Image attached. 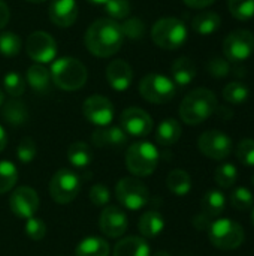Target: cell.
Wrapping results in <instances>:
<instances>
[{
    "label": "cell",
    "mask_w": 254,
    "mask_h": 256,
    "mask_svg": "<svg viewBox=\"0 0 254 256\" xmlns=\"http://www.w3.org/2000/svg\"><path fill=\"white\" fill-rule=\"evenodd\" d=\"M228 8L238 21H249L254 16V0H228Z\"/></svg>",
    "instance_id": "obj_33"
},
{
    "label": "cell",
    "mask_w": 254,
    "mask_h": 256,
    "mask_svg": "<svg viewBox=\"0 0 254 256\" xmlns=\"http://www.w3.org/2000/svg\"><path fill=\"white\" fill-rule=\"evenodd\" d=\"M127 138L129 136L126 135V132L117 126L99 128L91 135V141L97 148H120L126 146Z\"/></svg>",
    "instance_id": "obj_19"
},
{
    "label": "cell",
    "mask_w": 254,
    "mask_h": 256,
    "mask_svg": "<svg viewBox=\"0 0 254 256\" xmlns=\"http://www.w3.org/2000/svg\"><path fill=\"white\" fill-rule=\"evenodd\" d=\"M193 225H195V228H198V230L204 231V230H208V228H210L211 220H210L208 218H205V216L201 213L199 216H196V218L193 219Z\"/></svg>",
    "instance_id": "obj_47"
},
{
    "label": "cell",
    "mask_w": 254,
    "mask_h": 256,
    "mask_svg": "<svg viewBox=\"0 0 254 256\" xmlns=\"http://www.w3.org/2000/svg\"><path fill=\"white\" fill-rule=\"evenodd\" d=\"M90 3H93V4H105L108 0H88Z\"/></svg>",
    "instance_id": "obj_49"
},
{
    "label": "cell",
    "mask_w": 254,
    "mask_h": 256,
    "mask_svg": "<svg viewBox=\"0 0 254 256\" xmlns=\"http://www.w3.org/2000/svg\"><path fill=\"white\" fill-rule=\"evenodd\" d=\"M151 39L162 50H178L187 40V28L177 18H162L153 26Z\"/></svg>",
    "instance_id": "obj_5"
},
{
    "label": "cell",
    "mask_w": 254,
    "mask_h": 256,
    "mask_svg": "<svg viewBox=\"0 0 254 256\" xmlns=\"http://www.w3.org/2000/svg\"><path fill=\"white\" fill-rule=\"evenodd\" d=\"M67 159H69L72 166L82 170V168H87L91 164L93 152L85 142L78 141V142L70 144V147L67 148Z\"/></svg>",
    "instance_id": "obj_29"
},
{
    "label": "cell",
    "mask_w": 254,
    "mask_h": 256,
    "mask_svg": "<svg viewBox=\"0 0 254 256\" xmlns=\"http://www.w3.org/2000/svg\"><path fill=\"white\" fill-rule=\"evenodd\" d=\"M208 231V238L211 244L220 250H235L244 242V230L240 224L231 219H219L211 222Z\"/></svg>",
    "instance_id": "obj_6"
},
{
    "label": "cell",
    "mask_w": 254,
    "mask_h": 256,
    "mask_svg": "<svg viewBox=\"0 0 254 256\" xmlns=\"http://www.w3.org/2000/svg\"><path fill=\"white\" fill-rule=\"evenodd\" d=\"M254 51V34L249 30H234L223 40V54L228 62L241 63Z\"/></svg>",
    "instance_id": "obj_10"
},
{
    "label": "cell",
    "mask_w": 254,
    "mask_h": 256,
    "mask_svg": "<svg viewBox=\"0 0 254 256\" xmlns=\"http://www.w3.org/2000/svg\"><path fill=\"white\" fill-rule=\"evenodd\" d=\"M114 256H151V250L144 238L127 237L115 244Z\"/></svg>",
    "instance_id": "obj_21"
},
{
    "label": "cell",
    "mask_w": 254,
    "mask_h": 256,
    "mask_svg": "<svg viewBox=\"0 0 254 256\" xmlns=\"http://www.w3.org/2000/svg\"><path fill=\"white\" fill-rule=\"evenodd\" d=\"M237 158L244 166H254V140H243L237 147Z\"/></svg>",
    "instance_id": "obj_42"
},
{
    "label": "cell",
    "mask_w": 254,
    "mask_h": 256,
    "mask_svg": "<svg viewBox=\"0 0 254 256\" xmlns=\"http://www.w3.org/2000/svg\"><path fill=\"white\" fill-rule=\"evenodd\" d=\"M214 180H216V183L220 188L229 189V188H232L237 183V180H238V171H237V168L232 164H223V165H220L216 170Z\"/></svg>",
    "instance_id": "obj_35"
},
{
    "label": "cell",
    "mask_w": 254,
    "mask_h": 256,
    "mask_svg": "<svg viewBox=\"0 0 254 256\" xmlns=\"http://www.w3.org/2000/svg\"><path fill=\"white\" fill-rule=\"evenodd\" d=\"M24 231H25V236L30 237L33 242H40L46 236V225H45V222L42 219L30 218V219L25 220Z\"/></svg>",
    "instance_id": "obj_41"
},
{
    "label": "cell",
    "mask_w": 254,
    "mask_h": 256,
    "mask_svg": "<svg viewBox=\"0 0 254 256\" xmlns=\"http://www.w3.org/2000/svg\"><path fill=\"white\" fill-rule=\"evenodd\" d=\"M1 116L6 123H9L10 126H15V128L25 124L28 120V111H27L25 104H22L21 100H16V99L7 100L3 104Z\"/></svg>",
    "instance_id": "obj_23"
},
{
    "label": "cell",
    "mask_w": 254,
    "mask_h": 256,
    "mask_svg": "<svg viewBox=\"0 0 254 256\" xmlns=\"http://www.w3.org/2000/svg\"><path fill=\"white\" fill-rule=\"evenodd\" d=\"M25 51L28 57L37 64H46L54 62L57 56V44L46 32H33L25 42Z\"/></svg>",
    "instance_id": "obj_12"
},
{
    "label": "cell",
    "mask_w": 254,
    "mask_h": 256,
    "mask_svg": "<svg viewBox=\"0 0 254 256\" xmlns=\"http://www.w3.org/2000/svg\"><path fill=\"white\" fill-rule=\"evenodd\" d=\"M181 124L175 120V118H166L163 120L156 130V141L157 144L163 146V147H169L174 146L175 142H178V140L181 138Z\"/></svg>",
    "instance_id": "obj_24"
},
{
    "label": "cell",
    "mask_w": 254,
    "mask_h": 256,
    "mask_svg": "<svg viewBox=\"0 0 254 256\" xmlns=\"http://www.w3.org/2000/svg\"><path fill=\"white\" fill-rule=\"evenodd\" d=\"M9 20H10V10L7 4L3 0H0V30L7 26Z\"/></svg>",
    "instance_id": "obj_45"
},
{
    "label": "cell",
    "mask_w": 254,
    "mask_h": 256,
    "mask_svg": "<svg viewBox=\"0 0 254 256\" xmlns=\"http://www.w3.org/2000/svg\"><path fill=\"white\" fill-rule=\"evenodd\" d=\"M252 220H253V225H254V208H253V213H252Z\"/></svg>",
    "instance_id": "obj_53"
},
{
    "label": "cell",
    "mask_w": 254,
    "mask_h": 256,
    "mask_svg": "<svg viewBox=\"0 0 254 256\" xmlns=\"http://www.w3.org/2000/svg\"><path fill=\"white\" fill-rule=\"evenodd\" d=\"M18 182V170L9 160L0 162V195L7 194L13 189Z\"/></svg>",
    "instance_id": "obj_31"
},
{
    "label": "cell",
    "mask_w": 254,
    "mask_h": 256,
    "mask_svg": "<svg viewBox=\"0 0 254 256\" xmlns=\"http://www.w3.org/2000/svg\"><path fill=\"white\" fill-rule=\"evenodd\" d=\"M88 198L93 202V206H96V207H105L109 202V200H111V192H109V189L105 184L97 183V184H94L90 189Z\"/></svg>",
    "instance_id": "obj_43"
},
{
    "label": "cell",
    "mask_w": 254,
    "mask_h": 256,
    "mask_svg": "<svg viewBox=\"0 0 254 256\" xmlns=\"http://www.w3.org/2000/svg\"><path fill=\"white\" fill-rule=\"evenodd\" d=\"M159 150L148 141L132 144L126 153V166L136 177L151 176L159 165Z\"/></svg>",
    "instance_id": "obj_4"
},
{
    "label": "cell",
    "mask_w": 254,
    "mask_h": 256,
    "mask_svg": "<svg viewBox=\"0 0 254 256\" xmlns=\"http://www.w3.org/2000/svg\"><path fill=\"white\" fill-rule=\"evenodd\" d=\"M37 154V147H36V142L31 140V138H22L21 142L18 144L16 147V156H18V160L21 164H31L34 160Z\"/></svg>",
    "instance_id": "obj_40"
},
{
    "label": "cell",
    "mask_w": 254,
    "mask_h": 256,
    "mask_svg": "<svg viewBox=\"0 0 254 256\" xmlns=\"http://www.w3.org/2000/svg\"><path fill=\"white\" fill-rule=\"evenodd\" d=\"M141 96L156 105H163L171 102L177 94V86L174 81L162 74H150L144 76L139 82Z\"/></svg>",
    "instance_id": "obj_7"
},
{
    "label": "cell",
    "mask_w": 254,
    "mask_h": 256,
    "mask_svg": "<svg viewBox=\"0 0 254 256\" xmlns=\"http://www.w3.org/2000/svg\"><path fill=\"white\" fill-rule=\"evenodd\" d=\"M84 117L97 128L109 126L114 118V105L112 102L100 94L90 96L82 105Z\"/></svg>",
    "instance_id": "obj_14"
},
{
    "label": "cell",
    "mask_w": 254,
    "mask_h": 256,
    "mask_svg": "<svg viewBox=\"0 0 254 256\" xmlns=\"http://www.w3.org/2000/svg\"><path fill=\"white\" fill-rule=\"evenodd\" d=\"M81 178L70 170L57 171L49 183V195L57 204H69L79 195Z\"/></svg>",
    "instance_id": "obj_9"
},
{
    "label": "cell",
    "mask_w": 254,
    "mask_h": 256,
    "mask_svg": "<svg viewBox=\"0 0 254 256\" xmlns=\"http://www.w3.org/2000/svg\"><path fill=\"white\" fill-rule=\"evenodd\" d=\"M3 87L6 93L12 98H19L25 92V81L18 72H9L3 78Z\"/></svg>",
    "instance_id": "obj_36"
},
{
    "label": "cell",
    "mask_w": 254,
    "mask_h": 256,
    "mask_svg": "<svg viewBox=\"0 0 254 256\" xmlns=\"http://www.w3.org/2000/svg\"><path fill=\"white\" fill-rule=\"evenodd\" d=\"M199 152L213 159V160H223L231 156L232 153V140L220 132V130H207L198 140Z\"/></svg>",
    "instance_id": "obj_11"
},
{
    "label": "cell",
    "mask_w": 254,
    "mask_h": 256,
    "mask_svg": "<svg viewBox=\"0 0 254 256\" xmlns=\"http://www.w3.org/2000/svg\"><path fill=\"white\" fill-rule=\"evenodd\" d=\"M254 198L253 194L246 189V188H238L232 192L231 195V204L234 208H237L238 212H246L250 210L253 207Z\"/></svg>",
    "instance_id": "obj_38"
},
{
    "label": "cell",
    "mask_w": 254,
    "mask_h": 256,
    "mask_svg": "<svg viewBox=\"0 0 254 256\" xmlns=\"http://www.w3.org/2000/svg\"><path fill=\"white\" fill-rule=\"evenodd\" d=\"M85 46L96 57H111L117 54L123 45L124 36L121 26L111 18L94 21L85 33Z\"/></svg>",
    "instance_id": "obj_1"
},
{
    "label": "cell",
    "mask_w": 254,
    "mask_h": 256,
    "mask_svg": "<svg viewBox=\"0 0 254 256\" xmlns=\"http://www.w3.org/2000/svg\"><path fill=\"white\" fill-rule=\"evenodd\" d=\"M153 256H171L168 252H157V254H154Z\"/></svg>",
    "instance_id": "obj_51"
},
{
    "label": "cell",
    "mask_w": 254,
    "mask_h": 256,
    "mask_svg": "<svg viewBox=\"0 0 254 256\" xmlns=\"http://www.w3.org/2000/svg\"><path fill=\"white\" fill-rule=\"evenodd\" d=\"M115 196H117V201L126 210L139 212L141 208H144L147 206L150 192H148L147 186L142 182H139L138 178L126 177L117 183Z\"/></svg>",
    "instance_id": "obj_8"
},
{
    "label": "cell",
    "mask_w": 254,
    "mask_h": 256,
    "mask_svg": "<svg viewBox=\"0 0 254 256\" xmlns=\"http://www.w3.org/2000/svg\"><path fill=\"white\" fill-rule=\"evenodd\" d=\"M99 226H100V231L106 237L118 238L127 231L129 220H127L126 213L121 208H118L115 206H109L102 212Z\"/></svg>",
    "instance_id": "obj_16"
},
{
    "label": "cell",
    "mask_w": 254,
    "mask_h": 256,
    "mask_svg": "<svg viewBox=\"0 0 254 256\" xmlns=\"http://www.w3.org/2000/svg\"><path fill=\"white\" fill-rule=\"evenodd\" d=\"M52 82L64 92H76L87 82V68L76 58L61 57L51 66Z\"/></svg>",
    "instance_id": "obj_3"
},
{
    "label": "cell",
    "mask_w": 254,
    "mask_h": 256,
    "mask_svg": "<svg viewBox=\"0 0 254 256\" xmlns=\"http://www.w3.org/2000/svg\"><path fill=\"white\" fill-rule=\"evenodd\" d=\"M220 26H222V20L213 10H205V12L198 14L192 21L193 30L201 36H210L216 33L220 28Z\"/></svg>",
    "instance_id": "obj_26"
},
{
    "label": "cell",
    "mask_w": 254,
    "mask_h": 256,
    "mask_svg": "<svg viewBox=\"0 0 254 256\" xmlns=\"http://www.w3.org/2000/svg\"><path fill=\"white\" fill-rule=\"evenodd\" d=\"M106 80L115 92H126L133 81V70L124 60H114L106 68Z\"/></svg>",
    "instance_id": "obj_18"
},
{
    "label": "cell",
    "mask_w": 254,
    "mask_h": 256,
    "mask_svg": "<svg viewBox=\"0 0 254 256\" xmlns=\"http://www.w3.org/2000/svg\"><path fill=\"white\" fill-rule=\"evenodd\" d=\"M120 124L127 136L135 138H144L153 130V118L150 117V114L136 106H130L123 111Z\"/></svg>",
    "instance_id": "obj_13"
},
{
    "label": "cell",
    "mask_w": 254,
    "mask_h": 256,
    "mask_svg": "<svg viewBox=\"0 0 254 256\" xmlns=\"http://www.w3.org/2000/svg\"><path fill=\"white\" fill-rule=\"evenodd\" d=\"M27 82L28 86L40 94H45L51 88V74L43 64H33L27 70Z\"/></svg>",
    "instance_id": "obj_25"
},
{
    "label": "cell",
    "mask_w": 254,
    "mask_h": 256,
    "mask_svg": "<svg viewBox=\"0 0 254 256\" xmlns=\"http://www.w3.org/2000/svg\"><path fill=\"white\" fill-rule=\"evenodd\" d=\"M7 146V135H6V130L0 126V153L6 148Z\"/></svg>",
    "instance_id": "obj_48"
},
{
    "label": "cell",
    "mask_w": 254,
    "mask_h": 256,
    "mask_svg": "<svg viewBox=\"0 0 254 256\" xmlns=\"http://www.w3.org/2000/svg\"><path fill=\"white\" fill-rule=\"evenodd\" d=\"M186 6L192 8V9H204L211 6L216 0H183Z\"/></svg>",
    "instance_id": "obj_46"
},
{
    "label": "cell",
    "mask_w": 254,
    "mask_h": 256,
    "mask_svg": "<svg viewBox=\"0 0 254 256\" xmlns=\"http://www.w3.org/2000/svg\"><path fill=\"white\" fill-rule=\"evenodd\" d=\"M138 228L145 238H156L165 230V219L159 212L150 210L141 216Z\"/></svg>",
    "instance_id": "obj_22"
},
{
    "label": "cell",
    "mask_w": 254,
    "mask_h": 256,
    "mask_svg": "<svg viewBox=\"0 0 254 256\" xmlns=\"http://www.w3.org/2000/svg\"><path fill=\"white\" fill-rule=\"evenodd\" d=\"M76 256H109V244L100 237H87L75 249Z\"/></svg>",
    "instance_id": "obj_28"
},
{
    "label": "cell",
    "mask_w": 254,
    "mask_h": 256,
    "mask_svg": "<svg viewBox=\"0 0 254 256\" xmlns=\"http://www.w3.org/2000/svg\"><path fill=\"white\" fill-rule=\"evenodd\" d=\"M39 204H40L39 195L36 194V190L27 186L15 189L9 198L10 212L18 219H24V220L34 218L36 212L39 210Z\"/></svg>",
    "instance_id": "obj_15"
},
{
    "label": "cell",
    "mask_w": 254,
    "mask_h": 256,
    "mask_svg": "<svg viewBox=\"0 0 254 256\" xmlns=\"http://www.w3.org/2000/svg\"><path fill=\"white\" fill-rule=\"evenodd\" d=\"M249 96H250V90L243 82H229L223 88V99L232 105L244 104L249 99Z\"/></svg>",
    "instance_id": "obj_32"
},
{
    "label": "cell",
    "mask_w": 254,
    "mask_h": 256,
    "mask_svg": "<svg viewBox=\"0 0 254 256\" xmlns=\"http://www.w3.org/2000/svg\"><path fill=\"white\" fill-rule=\"evenodd\" d=\"M207 70L210 75H213L216 78H223L229 74L231 66L228 63V60H225L222 57H213L207 64Z\"/></svg>",
    "instance_id": "obj_44"
},
{
    "label": "cell",
    "mask_w": 254,
    "mask_h": 256,
    "mask_svg": "<svg viewBox=\"0 0 254 256\" xmlns=\"http://www.w3.org/2000/svg\"><path fill=\"white\" fill-rule=\"evenodd\" d=\"M3 104H4V93L0 88V106H3Z\"/></svg>",
    "instance_id": "obj_50"
},
{
    "label": "cell",
    "mask_w": 254,
    "mask_h": 256,
    "mask_svg": "<svg viewBox=\"0 0 254 256\" xmlns=\"http://www.w3.org/2000/svg\"><path fill=\"white\" fill-rule=\"evenodd\" d=\"M121 32H123L124 38L138 40V39H141L145 34V24H144V21L141 18L133 16V18L126 20L121 24Z\"/></svg>",
    "instance_id": "obj_39"
},
{
    "label": "cell",
    "mask_w": 254,
    "mask_h": 256,
    "mask_svg": "<svg viewBox=\"0 0 254 256\" xmlns=\"http://www.w3.org/2000/svg\"><path fill=\"white\" fill-rule=\"evenodd\" d=\"M48 15L57 27H70L78 18V3L76 0H52Z\"/></svg>",
    "instance_id": "obj_17"
},
{
    "label": "cell",
    "mask_w": 254,
    "mask_h": 256,
    "mask_svg": "<svg viewBox=\"0 0 254 256\" xmlns=\"http://www.w3.org/2000/svg\"><path fill=\"white\" fill-rule=\"evenodd\" d=\"M217 98L208 88L192 90L180 105V117L189 126H198L217 111Z\"/></svg>",
    "instance_id": "obj_2"
},
{
    "label": "cell",
    "mask_w": 254,
    "mask_h": 256,
    "mask_svg": "<svg viewBox=\"0 0 254 256\" xmlns=\"http://www.w3.org/2000/svg\"><path fill=\"white\" fill-rule=\"evenodd\" d=\"M171 74H172L174 84L180 86V87H184V86H189L195 80L196 66L189 57H180L172 63Z\"/></svg>",
    "instance_id": "obj_20"
},
{
    "label": "cell",
    "mask_w": 254,
    "mask_h": 256,
    "mask_svg": "<svg viewBox=\"0 0 254 256\" xmlns=\"http://www.w3.org/2000/svg\"><path fill=\"white\" fill-rule=\"evenodd\" d=\"M105 12L111 20H126L130 15L129 0H108L105 4Z\"/></svg>",
    "instance_id": "obj_37"
},
{
    "label": "cell",
    "mask_w": 254,
    "mask_h": 256,
    "mask_svg": "<svg viewBox=\"0 0 254 256\" xmlns=\"http://www.w3.org/2000/svg\"><path fill=\"white\" fill-rule=\"evenodd\" d=\"M201 207H202V214L210 220H213L214 218L223 213L226 207V198L220 190H210L202 198Z\"/></svg>",
    "instance_id": "obj_27"
},
{
    "label": "cell",
    "mask_w": 254,
    "mask_h": 256,
    "mask_svg": "<svg viewBox=\"0 0 254 256\" xmlns=\"http://www.w3.org/2000/svg\"><path fill=\"white\" fill-rule=\"evenodd\" d=\"M168 189L177 196H186L192 190V178L184 170H174L166 178Z\"/></svg>",
    "instance_id": "obj_30"
},
{
    "label": "cell",
    "mask_w": 254,
    "mask_h": 256,
    "mask_svg": "<svg viewBox=\"0 0 254 256\" xmlns=\"http://www.w3.org/2000/svg\"><path fill=\"white\" fill-rule=\"evenodd\" d=\"M27 2H30V3H43L46 0H27Z\"/></svg>",
    "instance_id": "obj_52"
},
{
    "label": "cell",
    "mask_w": 254,
    "mask_h": 256,
    "mask_svg": "<svg viewBox=\"0 0 254 256\" xmlns=\"http://www.w3.org/2000/svg\"><path fill=\"white\" fill-rule=\"evenodd\" d=\"M22 42L16 33L4 32L0 34V54L4 57H15L19 54Z\"/></svg>",
    "instance_id": "obj_34"
},
{
    "label": "cell",
    "mask_w": 254,
    "mask_h": 256,
    "mask_svg": "<svg viewBox=\"0 0 254 256\" xmlns=\"http://www.w3.org/2000/svg\"><path fill=\"white\" fill-rule=\"evenodd\" d=\"M252 184L254 186V174H253V177H252Z\"/></svg>",
    "instance_id": "obj_54"
}]
</instances>
